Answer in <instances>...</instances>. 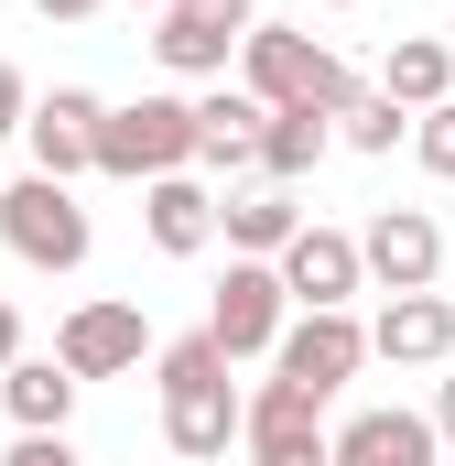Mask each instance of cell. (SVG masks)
Wrapping results in <instances>:
<instances>
[{
	"label": "cell",
	"mask_w": 455,
	"mask_h": 466,
	"mask_svg": "<svg viewBox=\"0 0 455 466\" xmlns=\"http://www.w3.org/2000/svg\"><path fill=\"white\" fill-rule=\"evenodd\" d=\"M152 358V326H141V304H76L66 326H55V369L87 390V380H119V369H141Z\"/></svg>",
	"instance_id": "8fae6325"
},
{
	"label": "cell",
	"mask_w": 455,
	"mask_h": 466,
	"mask_svg": "<svg viewBox=\"0 0 455 466\" xmlns=\"http://www.w3.org/2000/svg\"><path fill=\"white\" fill-rule=\"evenodd\" d=\"M249 22H260V0H163L152 11V55L174 76H228V55H238Z\"/></svg>",
	"instance_id": "ba28073f"
},
{
	"label": "cell",
	"mask_w": 455,
	"mask_h": 466,
	"mask_svg": "<svg viewBox=\"0 0 455 466\" xmlns=\"http://www.w3.org/2000/svg\"><path fill=\"white\" fill-rule=\"evenodd\" d=\"M369 358H390V369H445L455 358V304L445 293H390V304L369 315Z\"/></svg>",
	"instance_id": "4fadbf2b"
},
{
	"label": "cell",
	"mask_w": 455,
	"mask_h": 466,
	"mask_svg": "<svg viewBox=\"0 0 455 466\" xmlns=\"http://www.w3.org/2000/svg\"><path fill=\"white\" fill-rule=\"evenodd\" d=\"M0 412H11L22 434H66V423H76V380H66L55 358H11V369H0Z\"/></svg>",
	"instance_id": "e0dca14e"
},
{
	"label": "cell",
	"mask_w": 455,
	"mask_h": 466,
	"mask_svg": "<svg viewBox=\"0 0 455 466\" xmlns=\"http://www.w3.org/2000/svg\"><path fill=\"white\" fill-rule=\"evenodd\" d=\"M326 141H337V119H326V109H260V141H249V163H260L271 185H304V174L326 163Z\"/></svg>",
	"instance_id": "2e32d148"
},
{
	"label": "cell",
	"mask_w": 455,
	"mask_h": 466,
	"mask_svg": "<svg viewBox=\"0 0 455 466\" xmlns=\"http://www.w3.org/2000/svg\"><path fill=\"white\" fill-rule=\"evenodd\" d=\"M152 390H163V445L196 466H217L238 445V380H228L217 337L196 326V337H174V348H152Z\"/></svg>",
	"instance_id": "6da1fadb"
},
{
	"label": "cell",
	"mask_w": 455,
	"mask_h": 466,
	"mask_svg": "<svg viewBox=\"0 0 455 466\" xmlns=\"http://www.w3.org/2000/svg\"><path fill=\"white\" fill-rule=\"evenodd\" d=\"M33 11H44V22H87L98 0H33Z\"/></svg>",
	"instance_id": "4316f807"
},
{
	"label": "cell",
	"mask_w": 455,
	"mask_h": 466,
	"mask_svg": "<svg viewBox=\"0 0 455 466\" xmlns=\"http://www.w3.org/2000/svg\"><path fill=\"white\" fill-rule=\"evenodd\" d=\"M11 358H22V304L0 293V369H11Z\"/></svg>",
	"instance_id": "484cf974"
},
{
	"label": "cell",
	"mask_w": 455,
	"mask_h": 466,
	"mask_svg": "<svg viewBox=\"0 0 455 466\" xmlns=\"http://www.w3.org/2000/svg\"><path fill=\"white\" fill-rule=\"evenodd\" d=\"M98 87H44L33 109H22V141H33V174H55V185H76V174H98Z\"/></svg>",
	"instance_id": "7c38bea8"
},
{
	"label": "cell",
	"mask_w": 455,
	"mask_h": 466,
	"mask_svg": "<svg viewBox=\"0 0 455 466\" xmlns=\"http://www.w3.org/2000/svg\"><path fill=\"white\" fill-rule=\"evenodd\" d=\"M0 238H11V260H33V271H76V260L98 249L87 207H76V185H55V174L0 185Z\"/></svg>",
	"instance_id": "277c9868"
},
{
	"label": "cell",
	"mask_w": 455,
	"mask_h": 466,
	"mask_svg": "<svg viewBox=\"0 0 455 466\" xmlns=\"http://www.w3.org/2000/svg\"><path fill=\"white\" fill-rule=\"evenodd\" d=\"M22 109H33V87H22V66L0 55V141H22Z\"/></svg>",
	"instance_id": "cb8c5ba5"
},
{
	"label": "cell",
	"mask_w": 455,
	"mask_h": 466,
	"mask_svg": "<svg viewBox=\"0 0 455 466\" xmlns=\"http://www.w3.org/2000/svg\"><path fill=\"white\" fill-rule=\"evenodd\" d=\"M358 369H369V326L358 315H293L271 337V380H293L304 401H337Z\"/></svg>",
	"instance_id": "5b68a950"
},
{
	"label": "cell",
	"mask_w": 455,
	"mask_h": 466,
	"mask_svg": "<svg viewBox=\"0 0 455 466\" xmlns=\"http://www.w3.org/2000/svg\"><path fill=\"white\" fill-rule=\"evenodd\" d=\"M249 141H260V98H249V87H228V76H207V98H196V163L238 174V163H249Z\"/></svg>",
	"instance_id": "ac0fdd59"
},
{
	"label": "cell",
	"mask_w": 455,
	"mask_h": 466,
	"mask_svg": "<svg viewBox=\"0 0 455 466\" xmlns=\"http://www.w3.org/2000/svg\"><path fill=\"white\" fill-rule=\"evenodd\" d=\"M445 445H434V423L423 412H401V401H379V412H358V423H337L326 434V466H434Z\"/></svg>",
	"instance_id": "5bb4252c"
},
{
	"label": "cell",
	"mask_w": 455,
	"mask_h": 466,
	"mask_svg": "<svg viewBox=\"0 0 455 466\" xmlns=\"http://www.w3.org/2000/svg\"><path fill=\"white\" fill-rule=\"evenodd\" d=\"M423 423H434V445H455V380H434V412Z\"/></svg>",
	"instance_id": "d4e9b609"
},
{
	"label": "cell",
	"mask_w": 455,
	"mask_h": 466,
	"mask_svg": "<svg viewBox=\"0 0 455 466\" xmlns=\"http://www.w3.org/2000/svg\"><path fill=\"white\" fill-rule=\"evenodd\" d=\"M293 326V304H282V271L271 260H228L217 304H207V337H217V358L238 369V358H271V337Z\"/></svg>",
	"instance_id": "9c48e42d"
},
{
	"label": "cell",
	"mask_w": 455,
	"mask_h": 466,
	"mask_svg": "<svg viewBox=\"0 0 455 466\" xmlns=\"http://www.w3.org/2000/svg\"><path fill=\"white\" fill-rule=\"evenodd\" d=\"M130 11H163V0H130Z\"/></svg>",
	"instance_id": "83f0119b"
},
{
	"label": "cell",
	"mask_w": 455,
	"mask_h": 466,
	"mask_svg": "<svg viewBox=\"0 0 455 466\" xmlns=\"http://www.w3.org/2000/svg\"><path fill=\"white\" fill-rule=\"evenodd\" d=\"M141 228H152L163 260H196V249L217 238V196H207L196 174H152V185H141Z\"/></svg>",
	"instance_id": "9a60e30c"
},
{
	"label": "cell",
	"mask_w": 455,
	"mask_h": 466,
	"mask_svg": "<svg viewBox=\"0 0 455 466\" xmlns=\"http://www.w3.org/2000/svg\"><path fill=\"white\" fill-rule=\"evenodd\" d=\"M271 271H282V304H293V315H347V304L369 293V271H358V238H347V228H293Z\"/></svg>",
	"instance_id": "30bf717a"
},
{
	"label": "cell",
	"mask_w": 455,
	"mask_h": 466,
	"mask_svg": "<svg viewBox=\"0 0 455 466\" xmlns=\"http://www.w3.org/2000/svg\"><path fill=\"white\" fill-rule=\"evenodd\" d=\"M412 163H423L434 185H455V98H434V109H412Z\"/></svg>",
	"instance_id": "7402d4cb"
},
{
	"label": "cell",
	"mask_w": 455,
	"mask_h": 466,
	"mask_svg": "<svg viewBox=\"0 0 455 466\" xmlns=\"http://www.w3.org/2000/svg\"><path fill=\"white\" fill-rule=\"evenodd\" d=\"M0 466H87V456H76L66 434H22V445H11V456H0Z\"/></svg>",
	"instance_id": "603a6c76"
},
{
	"label": "cell",
	"mask_w": 455,
	"mask_h": 466,
	"mask_svg": "<svg viewBox=\"0 0 455 466\" xmlns=\"http://www.w3.org/2000/svg\"><path fill=\"white\" fill-rule=\"evenodd\" d=\"M358 271H369V293H434V282H445V228H434V207H379V218L358 228Z\"/></svg>",
	"instance_id": "8992f818"
},
{
	"label": "cell",
	"mask_w": 455,
	"mask_h": 466,
	"mask_svg": "<svg viewBox=\"0 0 455 466\" xmlns=\"http://www.w3.org/2000/svg\"><path fill=\"white\" fill-rule=\"evenodd\" d=\"M238 87H249L260 109H326V119L358 98L347 55L315 44V33H293V22H249V33H238Z\"/></svg>",
	"instance_id": "7a4b0ae2"
},
{
	"label": "cell",
	"mask_w": 455,
	"mask_h": 466,
	"mask_svg": "<svg viewBox=\"0 0 455 466\" xmlns=\"http://www.w3.org/2000/svg\"><path fill=\"white\" fill-rule=\"evenodd\" d=\"M98 174H119V185L196 174V98H130V109H98Z\"/></svg>",
	"instance_id": "3957f363"
},
{
	"label": "cell",
	"mask_w": 455,
	"mask_h": 466,
	"mask_svg": "<svg viewBox=\"0 0 455 466\" xmlns=\"http://www.w3.org/2000/svg\"><path fill=\"white\" fill-rule=\"evenodd\" d=\"M304 228V218H293V196H282V185H271V196H228L217 207V238H228V260H282V238Z\"/></svg>",
	"instance_id": "ffe728a7"
},
{
	"label": "cell",
	"mask_w": 455,
	"mask_h": 466,
	"mask_svg": "<svg viewBox=\"0 0 455 466\" xmlns=\"http://www.w3.org/2000/svg\"><path fill=\"white\" fill-rule=\"evenodd\" d=\"M326 11H358V0H326Z\"/></svg>",
	"instance_id": "f1b7e54d"
},
{
	"label": "cell",
	"mask_w": 455,
	"mask_h": 466,
	"mask_svg": "<svg viewBox=\"0 0 455 466\" xmlns=\"http://www.w3.org/2000/svg\"><path fill=\"white\" fill-rule=\"evenodd\" d=\"M337 141L347 152H401V141H412V109H390L379 87H358V98L337 109Z\"/></svg>",
	"instance_id": "44dd1931"
},
{
	"label": "cell",
	"mask_w": 455,
	"mask_h": 466,
	"mask_svg": "<svg viewBox=\"0 0 455 466\" xmlns=\"http://www.w3.org/2000/svg\"><path fill=\"white\" fill-rule=\"evenodd\" d=\"M238 445L249 466H326V401H304L293 380L238 390Z\"/></svg>",
	"instance_id": "52a82bcc"
},
{
	"label": "cell",
	"mask_w": 455,
	"mask_h": 466,
	"mask_svg": "<svg viewBox=\"0 0 455 466\" xmlns=\"http://www.w3.org/2000/svg\"><path fill=\"white\" fill-rule=\"evenodd\" d=\"M379 98H390V109H434V98H455V55L434 44V33H401V44L379 55Z\"/></svg>",
	"instance_id": "d6986e66"
}]
</instances>
